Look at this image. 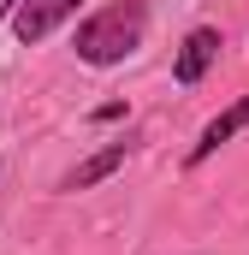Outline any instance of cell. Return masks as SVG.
<instances>
[{
	"label": "cell",
	"instance_id": "obj_3",
	"mask_svg": "<svg viewBox=\"0 0 249 255\" xmlns=\"http://www.w3.org/2000/svg\"><path fill=\"white\" fill-rule=\"evenodd\" d=\"M238 130H249V95H238L232 107H220V113L202 125V136L190 142V154H184V160H190V166H208V160H214V154H220V148H226Z\"/></svg>",
	"mask_w": 249,
	"mask_h": 255
},
{
	"label": "cell",
	"instance_id": "obj_1",
	"mask_svg": "<svg viewBox=\"0 0 249 255\" xmlns=\"http://www.w3.org/2000/svg\"><path fill=\"white\" fill-rule=\"evenodd\" d=\"M142 36H148V0H113V6H101V12H89L83 24H77V60L95 65V71H107V65H124L136 48H142Z\"/></svg>",
	"mask_w": 249,
	"mask_h": 255
},
{
	"label": "cell",
	"instance_id": "obj_5",
	"mask_svg": "<svg viewBox=\"0 0 249 255\" xmlns=\"http://www.w3.org/2000/svg\"><path fill=\"white\" fill-rule=\"evenodd\" d=\"M124 160H130V142H107V148L83 154V160L65 172V178H60V190H71V196H77V190H95V184H107V178L119 172Z\"/></svg>",
	"mask_w": 249,
	"mask_h": 255
},
{
	"label": "cell",
	"instance_id": "obj_2",
	"mask_svg": "<svg viewBox=\"0 0 249 255\" xmlns=\"http://www.w3.org/2000/svg\"><path fill=\"white\" fill-rule=\"evenodd\" d=\"M220 48H226V36H220L214 24H196L184 42H178V54H172V77H178L184 89L202 83V77L214 71V60H220Z\"/></svg>",
	"mask_w": 249,
	"mask_h": 255
},
{
	"label": "cell",
	"instance_id": "obj_6",
	"mask_svg": "<svg viewBox=\"0 0 249 255\" xmlns=\"http://www.w3.org/2000/svg\"><path fill=\"white\" fill-rule=\"evenodd\" d=\"M18 6H24V0H0V18H12V12H18Z\"/></svg>",
	"mask_w": 249,
	"mask_h": 255
},
{
	"label": "cell",
	"instance_id": "obj_4",
	"mask_svg": "<svg viewBox=\"0 0 249 255\" xmlns=\"http://www.w3.org/2000/svg\"><path fill=\"white\" fill-rule=\"evenodd\" d=\"M77 6H83V0H24V6L12 12V36H18L24 48H36V42H48V36L60 30Z\"/></svg>",
	"mask_w": 249,
	"mask_h": 255
}]
</instances>
